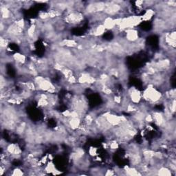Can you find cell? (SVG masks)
<instances>
[{
	"mask_svg": "<svg viewBox=\"0 0 176 176\" xmlns=\"http://www.w3.org/2000/svg\"><path fill=\"white\" fill-rule=\"evenodd\" d=\"M128 97L133 104L137 105L139 104L143 99V96L139 90L136 88H131L128 91Z\"/></svg>",
	"mask_w": 176,
	"mask_h": 176,
	"instance_id": "2",
	"label": "cell"
},
{
	"mask_svg": "<svg viewBox=\"0 0 176 176\" xmlns=\"http://www.w3.org/2000/svg\"><path fill=\"white\" fill-rule=\"evenodd\" d=\"M25 171H23L22 169H20L19 167H17V168H15L14 169H12V173L11 174V175L21 176V175H25Z\"/></svg>",
	"mask_w": 176,
	"mask_h": 176,
	"instance_id": "9",
	"label": "cell"
},
{
	"mask_svg": "<svg viewBox=\"0 0 176 176\" xmlns=\"http://www.w3.org/2000/svg\"><path fill=\"white\" fill-rule=\"evenodd\" d=\"M103 25L105 26L106 30H114L116 27V23H115L114 22V19H113L111 17H107L104 19Z\"/></svg>",
	"mask_w": 176,
	"mask_h": 176,
	"instance_id": "4",
	"label": "cell"
},
{
	"mask_svg": "<svg viewBox=\"0 0 176 176\" xmlns=\"http://www.w3.org/2000/svg\"><path fill=\"white\" fill-rule=\"evenodd\" d=\"M142 96H143V99L150 103H157L162 98L161 92H159L156 88H155L152 84L149 85L146 89L144 90Z\"/></svg>",
	"mask_w": 176,
	"mask_h": 176,
	"instance_id": "1",
	"label": "cell"
},
{
	"mask_svg": "<svg viewBox=\"0 0 176 176\" xmlns=\"http://www.w3.org/2000/svg\"><path fill=\"white\" fill-rule=\"evenodd\" d=\"M125 37L129 42H136L138 39V32L134 28L126 30Z\"/></svg>",
	"mask_w": 176,
	"mask_h": 176,
	"instance_id": "3",
	"label": "cell"
},
{
	"mask_svg": "<svg viewBox=\"0 0 176 176\" xmlns=\"http://www.w3.org/2000/svg\"><path fill=\"white\" fill-rule=\"evenodd\" d=\"M156 175L162 176H170L173 175V172L167 166L165 167L164 165H162L157 169Z\"/></svg>",
	"mask_w": 176,
	"mask_h": 176,
	"instance_id": "5",
	"label": "cell"
},
{
	"mask_svg": "<svg viewBox=\"0 0 176 176\" xmlns=\"http://www.w3.org/2000/svg\"><path fill=\"white\" fill-rule=\"evenodd\" d=\"M39 17L41 20H46L50 18L48 12H41L39 15Z\"/></svg>",
	"mask_w": 176,
	"mask_h": 176,
	"instance_id": "10",
	"label": "cell"
},
{
	"mask_svg": "<svg viewBox=\"0 0 176 176\" xmlns=\"http://www.w3.org/2000/svg\"><path fill=\"white\" fill-rule=\"evenodd\" d=\"M106 29L103 24H99L92 30V35L95 37H100L105 32Z\"/></svg>",
	"mask_w": 176,
	"mask_h": 176,
	"instance_id": "7",
	"label": "cell"
},
{
	"mask_svg": "<svg viewBox=\"0 0 176 176\" xmlns=\"http://www.w3.org/2000/svg\"><path fill=\"white\" fill-rule=\"evenodd\" d=\"M12 59L19 64H24L26 63V56L21 53H15L12 55Z\"/></svg>",
	"mask_w": 176,
	"mask_h": 176,
	"instance_id": "6",
	"label": "cell"
},
{
	"mask_svg": "<svg viewBox=\"0 0 176 176\" xmlns=\"http://www.w3.org/2000/svg\"><path fill=\"white\" fill-rule=\"evenodd\" d=\"M105 175H114L116 174V173L114 170H111V169H107L106 171V173H105L104 174Z\"/></svg>",
	"mask_w": 176,
	"mask_h": 176,
	"instance_id": "12",
	"label": "cell"
},
{
	"mask_svg": "<svg viewBox=\"0 0 176 176\" xmlns=\"http://www.w3.org/2000/svg\"><path fill=\"white\" fill-rule=\"evenodd\" d=\"M154 14H155V12H154V10L149 9V10H147L146 12H145V13L143 16H141L142 20H143V21H145V22L149 21V20H150L152 17H153Z\"/></svg>",
	"mask_w": 176,
	"mask_h": 176,
	"instance_id": "8",
	"label": "cell"
},
{
	"mask_svg": "<svg viewBox=\"0 0 176 176\" xmlns=\"http://www.w3.org/2000/svg\"><path fill=\"white\" fill-rule=\"evenodd\" d=\"M89 154L91 155V156L95 157L97 156V149L95 147H90L89 149Z\"/></svg>",
	"mask_w": 176,
	"mask_h": 176,
	"instance_id": "11",
	"label": "cell"
}]
</instances>
